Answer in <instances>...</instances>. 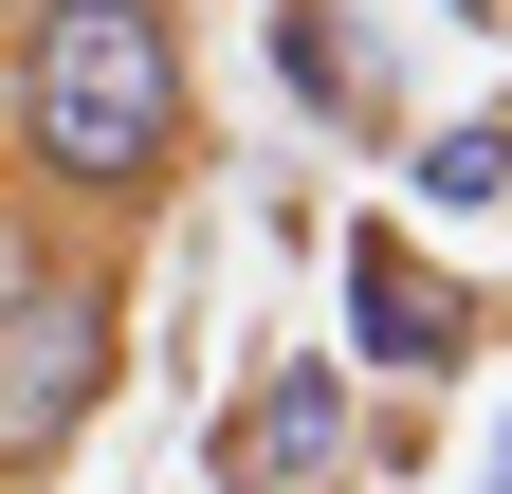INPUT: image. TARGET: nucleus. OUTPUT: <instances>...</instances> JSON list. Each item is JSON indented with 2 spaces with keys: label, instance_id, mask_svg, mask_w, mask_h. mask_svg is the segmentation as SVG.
I'll list each match as a JSON object with an SVG mask.
<instances>
[{
  "label": "nucleus",
  "instance_id": "6e6552de",
  "mask_svg": "<svg viewBox=\"0 0 512 494\" xmlns=\"http://www.w3.org/2000/svg\"><path fill=\"white\" fill-rule=\"evenodd\" d=\"M494 494H512V440H494Z\"/></svg>",
  "mask_w": 512,
  "mask_h": 494
},
{
  "label": "nucleus",
  "instance_id": "39448f33",
  "mask_svg": "<svg viewBox=\"0 0 512 494\" xmlns=\"http://www.w3.org/2000/svg\"><path fill=\"white\" fill-rule=\"evenodd\" d=\"M275 74L311 110H366V55H348V0H275Z\"/></svg>",
  "mask_w": 512,
  "mask_h": 494
},
{
  "label": "nucleus",
  "instance_id": "1a4fd4ad",
  "mask_svg": "<svg viewBox=\"0 0 512 494\" xmlns=\"http://www.w3.org/2000/svg\"><path fill=\"white\" fill-rule=\"evenodd\" d=\"M458 19H494V0H458Z\"/></svg>",
  "mask_w": 512,
  "mask_h": 494
},
{
  "label": "nucleus",
  "instance_id": "f257e3e1",
  "mask_svg": "<svg viewBox=\"0 0 512 494\" xmlns=\"http://www.w3.org/2000/svg\"><path fill=\"white\" fill-rule=\"evenodd\" d=\"M19 165H37V202H74V220H147L183 183V19L165 0L19 37Z\"/></svg>",
  "mask_w": 512,
  "mask_h": 494
},
{
  "label": "nucleus",
  "instance_id": "7ed1b4c3",
  "mask_svg": "<svg viewBox=\"0 0 512 494\" xmlns=\"http://www.w3.org/2000/svg\"><path fill=\"white\" fill-rule=\"evenodd\" d=\"M458 348H476V293L439 275L403 220H366V238H348V366H384V385H439Z\"/></svg>",
  "mask_w": 512,
  "mask_h": 494
},
{
  "label": "nucleus",
  "instance_id": "20e7f679",
  "mask_svg": "<svg viewBox=\"0 0 512 494\" xmlns=\"http://www.w3.org/2000/svg\"><path fill=\"white\" fill-rule=\"evenodd\" d=\"M348 440V366H275L238 421H220V494H311Z\"/></svg>",
  "mask_w": 512,
  "mask_h": 494
},
{
  "label": "nucleus",
  "instance_id": "423d86ee",
  "mask_svg": "<svg viewBox=\"0 0 512 494\" xmlns=\"http://www.w3.org/2000/svg\"><path fill=\"white\" fill-rule=\"evenodd\" d=\"M421 202H458V220H476V202H512V129H494V110L421 147Z\"/></svg>",
  "mask_w": 512,
  "mask_h": 494
},
{
  "label": "nucleus",
  "instance_id": "f03ea898",
  "mask_svg": "<svg viewBox=\"0 0 512 494\" xmlns=\"http://www.w3.org/2000/svg\"><path fill=\"white\" fill-rule=\"evenodd\" d=\"M110 366H128V293L92 257H0V494L92 440Z\"/></svg>",
  "mask_w": 512,
  "mask_h": 494
},
{
  "label": "nucleus",
  "instance_id": "0eeeda50",
  "mask_svg": "<svg viewBox=\"0 0 512 494\" xmlns=\"http://www.w3.org/2000/svg\"><path fill=\"white\" fill-rule=\"evenodd\" d=\"M37 19H128V0H37Z\"/></svg>",
  "mask_w": 512,
  "mask_h": 494
}]
</instances>
